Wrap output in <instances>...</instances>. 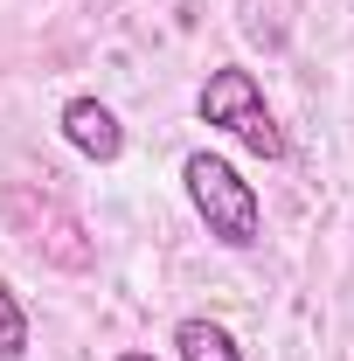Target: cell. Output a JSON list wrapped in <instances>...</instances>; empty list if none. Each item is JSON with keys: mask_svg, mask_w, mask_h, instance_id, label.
Returning <instances> with one entry per match:
<instances>
[{"mask_svg": "<svg viewBox=\"0 0 354 361\" xmlns=\"http://www.w3.org/2000/svg\"><path fill=\"white\" fill-rule=\"evenodd\" d=\"M181 188H188V209L202 216V229L216 236L222 250H250V243H264V202H257V188L236 174L222 153H188L181 160Z\"/></svg>", "mask_w": 354, "mask_h": 361, "instance_id": "obj_1", "label": "cell"}, {"mask_svg": "<svg viewBox=\"0 0 354 361\" xmlns=\"http://www.w3.org/2000/svg\"><path fill=\"white\" fill-rule=\"evenodd\" d=\"M195 111H202V126L229 133L243 153H257V160H285V133H278V118H271V104H264V84H257L250 70H236V63L209 70Z\"/></svg>", "mask_w": 354, "mask_h": 361, "instance_id": "obj_2", "label": "cell"}, {"mask_svg": "<svg viewBox=\"0 0 354 361\" xmlns=\"http://www.w3.org/2000/svg\"><path fill=\"white\" fill-rule=\"evenodd\" d=\"M63 139H70L84 160H97V167H111V160L126 153V126H118V111L97 104V97H70V104H63Z\"/></svg>", "mask_w": 354, "mask_h": 361, "instance_id": "obj_3", "label": "cell"}, {"mask_svg": "<svg viewBox=\"0 0 354 361\" xmlns=\"http://www.w3.org/2000/svg\"><path fill=\"white\" fill-rule=\"evenodd\" d=\"M174 355L181 361H243V348L222 334L216 319H181L174 326Z\"/></svg>", "mask_w": 354, "mask_h": 361, "instance_id": "obj_4", "label": "cell"}, {"mask_svg": "<svg viewBox=\"0 0 354 361\" xmlns=\"http://www.w3.org/2000/svg\"><path fill=\"white\" fill-rule=\"evenodd\" d=\"M28 355V313L14 299V285H0V361H21Z\"/></svg>", "mask_w": 354, "mask_h": 361, "instance_id": "obj_5", "label": "cell"}, {"mask_svg": "<svg viewBox=\"0 0 354 361\" xmlns=\"http://www.w3.org/2000/svg\"><path fill=\"white\" fill-rule=\"evenodd\" d=\"M118 361H160V355H146V348H126V355H118Z\"/></svg>", "mask_w": 354, "mask_h": 361, "instance_id": "obj_6", "label": "cell"}]
</instances>
